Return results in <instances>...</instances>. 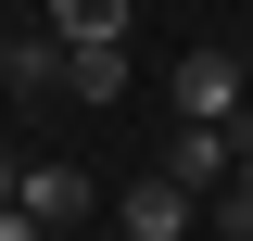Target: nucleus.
<instances>
[{"label": "nucleus", "mask_w": 253, "mask_h": 241, "mask_svg": "<svg viewBox=\"0 0 253 241\" xmlns=\"http://www.w3.org/2000/svg\"><path fill=\"white\" fill-rule=\"evenodd\" d=\"M241 165H253V127H165V178H190V190H203V203H215V190L228 178H241Z\"/></svg>", "instance_id": "nucleus-2"}, {"label": "nucleus", "mask_w": 253, "mask_h": 241, "mask_svg": "<svg viewBox=\"0 0 253 241\" xmlns=\"http://www.w3.org/2000/svg\"><path fill=\"white\" fill-rule=\"evenodd\" d=\"M241 63H253V38H241Z\"/></svg>", "instance_id": "nucleus-9"}, {"label": "nucleus", "mask_w": 253, "mask_h": 241, "mask_svg": "<svg viewBox=\"0 0 253 241\" xmlns=\"http://www.w3.org/2000/svg\"><path fill=\"white\" fill-rule=\"evenodd\" d=\"M190 216H203L190 178H165V165H152V178H126V241H190Z\"/></svg>", "instance_id": "nucleus-3"}, {"label": "nucleus", "mask_w": 253, "mask_h": 241, "mask_svg": "<svg viewBox=\"0 0 253 241\" xmlns=\"http://www.w3.org/2000/svg\"><path fill=\"white\" fill-rule=\"evenodd\" d=\"M165 102H177L190 127H253V63L241 51H190L177 76H165Z\"/></svg>", "instance_id": "nucleus-1"}, {"label": "nucleus", "mask_w": 253, "mask_h": 241, "mask_svg": "<svg viewBox=\"0 0 253 241\" xmlns=\"http://www.w3.org/2000/svg\"><path fill=\"white\" fill-rule=\"evenodd\" d=\"M63 102H126V38H89L76 76H63Z\"/></svg>", "instance_id": "nucleus-7"}, {"label": "nucleus", "mask_w": 253, "mask_h": 241, "mask_svg": "<svg viewBox=\"0 0 253 241\" xmlns=\"http://www.w3.org/2000/svg\"><path fill=\"white\" fill-rule=\"evenodd\" d=\"M139 26V0H51V38L63 51H89V38H126Z\"/></svg>", "instance_id": "nucleus-6"}, {"label": "nucleus", "mask_w": 253, "mask_h": 241, "mask_svg": "<svg viewBox=\"0 0 253 241\" xmlns=\"http://www.w3.org/2000/svg\"><path fill=\"white\" fill-rule=\"evenodd\" d=\"M0 76H13V102H51L63 76H76V51H63V38L38 26V38H13V51H0Z\"/></svg>", "instance_id": "nucleus-5"}, {"label": "nucleus", "mask_w": 253, "mask_h": 241, "mask_svg": "<svg viewBox=\"0 0 253 241\" xmlns=\"http://www.w3.org/2000/svg\"><path fill=\"white\" fill-rule=\"evenodd\" d=\"M0 241H51V216L38 203H0Z\"/></svg>", "instance_id": "nucleus-8"}, {"label": "nucleus", "mask_w": 253, "mask_h": 241, "mask_svg": "<svg viewBox=\"0 0 253 241\" xmlns=\"http://www.w3.org/2000/svg\"><path fill=\"white\" fill-rule=\"evenodd\" d=\"M13 203H38L51 229H76V216H89L101 190H89V165H63V152H38V165H13Z\"/></svg>", "instance_id": "nucleus-4"}]
</instances>
